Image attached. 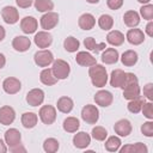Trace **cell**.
Wrapping results in <instances>:
<instances>
[{
	"instance_id": "e0dca14e",
	"label": "cell",
	"mask_w": 153,
	"mask_h": 153,
	"mask_svg": "<svg viewBox=\"0 0 153 153\" xmlns=\"http://www.w3.org/2000/svg\"><path fill=\"white\" fill-rule=\"evenodd\" d=\"M31 45V41L26 36H16L12 41V47L16 51H26Z\"/></svg>"
},
{
	"instance_id": "e575fe53",
	"label": "cell",
	"mask_w": 153,
	"mask_h": 153,
	"mask_svg": "<svg viewBox=\"0 0 153 153\" xmlns=\"http://www.w3.org/2000/svg\"><path fill=\"white\" fill-rule=\"evenodd\" d=\"M79 45H80V42L75 37H73V36L67 37L63 41V48L67 51H69V53H75L79 49Z\"/></svg>"
},
{
	"instance_id": "836d02e7",
	"label": "cell",
	"mask_w": 153,
	"mask_h": 153,
	"mask_svg": "<svg viewBox=\"0 0 153 153\" xmlns=\"http://www.w3.org/2000/svg\"><path fill=\"white\" fill-rule=\"evenodd\" d=\"M33 5L38 12H51L54 8V2L51 0H35Z\"/></svg>"
},
{
	"instance_id": "484cf974",
	"label": "cell",
	"mask_w": 153,
	"mask_h": 153,
	"mask_svg": "<svg viewBox=\"0 0 153 153\" xmlns=\"http://www.w3.org/2000/svg\"><path fill=\"white\" fill-rule=\"evenodd\" d=\"M121 153H147L148 148L142 142H136L134 145H126L120 149Z\"/></svg>"
},
{
	"instance_id": "8d00e7d4",
	"label": "cell",
	"mask_w": 153,
	"mask_h": 153,
	"mask_svg": "<svg viewBox=\"0 0 153 153\" xmlns=\"http://www.w3.org/2000/svg\"><path fill=\"white\" fill-rule=\"evenodd\" d=\"M98 25L103 30H110L112 27V25H114V19L109 14H102L98 18Z\"/></svg>"
},
{
	"instance_id": "8992f818",
	"label": "cell",
	"mask_w": 153,
	"mask_h": 153,
	"mask_svg": "<svg viewBox=\"0 0 153 153\" xmlns=\"http://www.w3.org/2000/svg\"><path fill=\"white\" fill-rule=\"evenodd\" d=\"M39 118L44 124H53L56 120V109L53 105H43L39 109Z\"/></svg>"
},
{
	"instance_id": "8fae6325",
	"label": "cell",
	"mask_w": 153,
	"mask_h": 153,
	"mask_svg": "<svg viewBox=\"0 0 153 153\" xmlns=\"http://www.w3.org/2000/svg\"><path fill=\"white\" fill-rule=\"evenodd\" d=\"M2 88L6 93L8 94H16L17 92L20 91L22 88V84L19 81V79L17 78H13V76H10V78H6L2 82Z\"/></svg>"
},
{
	"instance_id": "cb8c5ba5",
	"label": "cell",
	"mask_w": 153,
	"mask_h": 153,
	"mask_svg": "<svg viewBox=\"0 0 153 153\" xmlns=\"http://www.w3.org/2000/svg\"><path fill=\"white\" fill-rule=\"evenodd\" d=\"M126 79V72L122 69H115L110 75V85L112 87H122Z\"/></svg>"
},
{
	"instance_id": "f1b7e54d",
	"label": "cell",
	"mask_w": 153,
	"mask_h": 153,
	"mask_svg": "<svg viewBox=\"0 0 153 153\" xmlns=\"http://www.w3.org/2000/svg\"><path fill=\"white\" fill-rule=\"evenodd\" d=\"M137 60H139V55H137V53L134 51V50H126V51L122 54V56H121L122 63H123L124 66H127V67L134 66V65L137 62Z\"/></svg>"
},
{
	"instance_id": "5b68a950",
	"label": "cell",
	"mask_w": 153,
	"mask_h": 153,
	"mask_svg": "<svg viewBox=\"0 0 153 153\" xmlns=\"http://www.w3.org/2000/svg\"><path fill=\"white\" fill-rule=\"evenodd\" d=\"M33 60L38 67H48L50 63L54 62V56L50 50L42 49V50H38L37 53H35Z\"/></svg>"
},
{
	"instance_id": "681fc988",
	"label": "cell",
	"mask_w": 153,
	"mask_h": 153,
	"mask_svg": "<svg viewBox=\"0 0 153 153\" xmlns=\"http://www.w3.org/2000/svg\"><path fill=\"white\" fill-rule=\"evenodd\" d=\"M5 65H6V57H5V55H4V54H1V53H0V69H1V68H4V67H5Z\"/></svg>"
},
{
	"instance_id": "ab89813d",
	"label": "cell",
	"mask_w": 153,
	"mask_h": 153,
	"mask_svg": "<svg viewBox=\"0 0 153 153\" xmlns=\"http://www.w3.org/2000/svg\"><path fill=\"white\" fill-rule=\"evenodd\" d=\"M140 16L146 20L153 19V5L152 4H145L140 8Z\"/></svg>"
},
{
	"instance_id": "816d5d0a",
	"label": "cell",
	"mask_w": 153,
	"mask_h": 153,
	"mask_svg": "<svg viewBox=\"0 0 153 153\" xmlns=\"http://www.w3.org/2000/svg\"><path fill=\"white\" fill-rule=\"evenodd\" d=\"M137 1H139V2H141V4H143V5H145V4H148V2H149V1H151V0H137Z\"/></svg>"
},
{
	"instance_id": "ac0fdd59",
	"label": "cell",
	"mask_w": 153,
	"mask_h": 153,
	"mask_svg": "<svg viewBox=\"0 0 153 153\" xmlns=\"http://www.w3.org/2000/svg\"><path fill=\"white\" fill-rule=\"evenodd\" d=\"M37 26H38V23L33 17H24L20 20V29L24 33H27V35L33 33L37 30Z\"/></svg>"
},
{
	"instance_id": "7a4b0ae2",
	"label": "cell",
	"mask_w": 153,
	"mask_h": 153,
	"mask_svg": "<svg viewBox=\"0 0 153 153\" xmlns=\"http://www.w3.org/2000/svg\"><path fill=\"white\" fill-rule=\"evenodd\" d=\"M88 75H90L92 85L96 87H99V88L104 87L108 82V73H106L105 67L102 65L96 63L91 66L88 69Z\"/></svg>"
},
{
	"instance_id": "f35d334b",
	"label": "cell",
	"mask_w": 153,
	"mask_h": 153,
	"mask_svg": "<svg viewBox=\"0 0 153 153\" xmlns=\"http://www.w3.org/2000/svg\"><path fill=\"white\" fill-rule=\"evenodd\" d=\"M91 134H92V137L96 139L97 141H104V140L106 139V136H108L106 129H105L104 127H100V126L94 127V128L92 129Z\"/></svg>"
},
{
	"instance_id": "1f68e13d",
	"label": "cell",
	"mask_w": 153,
	"mask_h": 153,
	"mask_svg": "<svg viewBox=\"0 0 153 153\" xmlns=\"http://www.w3.org/2000/svg\"><path fill=\"white\" fill-rule=\"evenodd\" d=\"M84 45H85V48L87 49V50H91V51H100V50H103V49H105L106 48V45H105V43H97L96 41H94V38H92V37H86L85 39H84Z\"/></svg>"
},
{
	"instance_id": "4316f807",
	"label": "cell",
	"mask_w": 153,
	"mask_h": 153,
	"mask_svg": "<svg viewBox=\"0 0 153 153\" xmlns=\"http://www.w3.org/2000/svg\"><path fill=\"white\" fill-rule=\"evenodd\" d=\"M106 41L109 44L114 45V47H118V45H122L123 42H124V35L118 31V30H112L108 33L106 36Z\"/></svg>"
},
{
	"instance_id": "6da1fadb",
	"label": "cell",
	"mask_w": 153,
	"mask_h": 153,
	"mask_svg": "<svg viewBox=\"0 0 153 153\" xmlns=\"http://www.w3.org/2000/svg\"><path fill=\"white\" fill-rule=\"evenodd\" d=\"M123 88V97L128 100H131L134 98L140 97V86H139V79L134 73H127L126 72V79L122 85Z\"/></svg>"
},
{
	"instance_id": "f6af8a7d",
	"label": "cell",
	"mask_w": 153,
	"mask_h": 153,
	"mask_svg": "<svg viewBox=\"0 0 153 153\" xmlns=\"http://www.w3.org/2000/svg\"><path fill=\"white\" fill-rule=\"evenodd\" d=\"M33 0H16V4L20 7V8H29L32 5Z\"/></svg>"
},
{
	"instance_id": "277c9868",
	"label": "cell",
	"mask_w": 153,
	"mask_h": 153,
	"mask_svg": "<svg viewBox=\"0 0 153 153\" xmlns=\"http://www.w3.org/2000/svg\"><path fill=\"white\" fill-rule=\"evenodd\" d=\"M81 118L88 124H96L99 118V111L96 105L87 104L81 109Z\"/></svg>"
},
{
	"instance_id": "f907efd6",
	"label": "cell",
	"mask_w": 153,
	"mask_h": 153,
	"mask_svg": "<svg viewBox=\"0 0 153 153\" xmlns=\"http://www.w3.org/2000/svg\"><path fill=\"white\" fill-rule=\"evenodd\" d=\"M5 35H6V31H5L4 26H1V25H0V42L5 38Z\"/></svg>"
},
{
	"instance_id": "44dd1931",
	"label": "cell",
	"mask_w": 153,
	"mask_h": 153,
	"mask_svg": "<svg viewBox=\"0 0 153 153\" xmlns=\"http://www.w3.org/2000/svg\"><path fill=\"white\" fill-rule=\"evenodd\" d=\"M78 24L80 26V29L87 31V30H91L94 24H96V18L91 14V13H84L79 17V20H78Z\"/></svg>"
},
{
	"instance_id": "f546056e",
	"label": "cell",
	"mask_w": 153,
	"mask_h": 153,
	"mask_svg": "<svg viewBox=\"0 0 153 153\" xmlns=\"http://www.w3.org/2000/svg\"><path fill=\"white\" fill-rule=\"evenodd\" d=\"M37 121H38V117L35 112H24L22 115V124L27 129L33 128L37 124Z\"/></svg>"
},
{
	"instance_id": "7402d4cb",
	"label": "cell",
	"mask_w": 153,
	"mask_h": 153,
	"mask_svg": "<svg viewBox=\"0 0 153 153\" xmlns=\"http://www.w3.org/2000/svg\"><path fill=\"white\" fill-rule=\"evenodd\" d=\"M123 22L129 27H135L140 24V14L136 11H127L123 16Z\"/></svg>"
},
{
	"instance_id": "603a6c76",
	"label": "cell",
	"mask_w": 153,
	"mask_h": 153,
	"mask_svg": "<svg viewBox=\"0 0 153 153\" xmlns=\"http://www.w3.org/2000/svg\"><path fill=\"white\" fill-rule=\"evenodd\" d=\"M118 51L115 48H106L102 54V61L106 65H114L118 61Z\"/></svg>"
},
{
	"instance_id": "9a60e30c",
	"label": "cell",
	"mask_w": 153,
	"mask_h": 153,
	"mask_svg": "<svg viewBox=\"0 0 153 153\" xmlns=\"http://www.w3.org/2000/svg\"><path fill=\"white\" fill-rule=\"evenodd\" d=\"M114 130H115V133H116L117 135L126 137V136H128V135L131 133L133 127H131V123H130L128 120L122 118V120H120V121H117V122L115 123Z\"/></svg>"
},
{
	"instance_id": "4fadbf2b",
	"label": "cell",
	"mask_w": 153,
	"mask_h": 153,
	"mask_svg": "<svg viewBox=\"0 0 153 153\" xmlns=\"http://www.w3.org/2000/svg\"><path fill=\"white\" fill-rule=\"evenodd\" d=\"M16 118V111L10 105H4L0 108V123L4 126H8L13 123Z\"/></svg>"
},
{
	"instance_id": "ee69618b",
	"label": "cell",
	"mask_w": 153,
	"mask_h": 153,
	"mask_svg": "<svg viewBox=\"0 0 153 153\" xmlns=\"http://www.w3.org/2000/svg\"><path fill=\"white\" fill-rule=\"evenodd\" d=\"M143 96H146L149 102L153 100V84L152 82H148L146 86H143Z\"/></svg>"
},
{
	"instance_id": "7bdbcfd3",
	"label": "cell",
	"mask_w": 153,
	"mask_h": 153,
	"mask_svg": "<svg viewBox=\"0 0 153 153\" xmlns=\"http://www.w3.org/2000/svg\"><path fill=\"white\" fill-rule=\"evenodd\" d=\"M106 5H108V7L110 10L116 11V10H118V8L122 7L123 0H106Z\"/></svg>"
},
{
	"instance_id": "ffe728a7",
	"label": "cell",
	"mask_w": 153,
	"mask_h": 153,
	"mask_svg": "<svg viewBox=\"0 0 153 153\" xmlns=\"http://www.w3.org/2000/svg\"><path fill=\"white\" fill-rule=\"evenodd\" d=\"M91 143V136L85 131H79L73 136V145L76 148L84 149Z\"/></svg>"
},
{
	"instance_id": "7c38bea8",
	"label": "cell",
	"mask_w": 153,
	"mask_h": 153,
	"mask_svg": "<svg viewBox=\"0 0 153 153\" xmlns=\"http://www.w3.org/2000/svg\"><path fill=\"white\" fill-rule=\"evenodd\" d=\"M114 100V96L110 91H106V90H100L98 91L96 94H94V102L97 105L99 106H103V108H106L109 105H111Z\"/></svg>"
},
{
	"instance_id": "60d3db41",
	"label": "cell",
	"mask_w": 153,
	"mask_h": 153,
	"mask_svg": "<svg viewBox=\"0 0 153 153\" xmlns=\"http://www.w3.org/2000/svg\"><path fill=\"white\" fill-rule=\"evenodd\" d=\"M141 133L145 136L152 137L153 136V122L152 121H147L141 126Z\"/></svg>"
},
{
	"instance_id": "c3c4849f",
	"label": "cell",
	"mask_w": 153,
	"mask_h": 153,
	"mask_svg": "<svg viewBox=\"0 0 153 153\" xmlns=\"http://www.w3.org/2000/svg\"><path fill=\"white\" fill-rule=\"evenodd\" d=\"M5 152H7V146H6V143L0 139V153H5Z\"/></svg>"
},
{
	"instance_id": "30bf717a",
	"label": "cell",
	"mask_w": 153,
	"mask_h": 153,
	"mask_svg": "<svg viewBox=\"0 0 153 153\" xmlns=\"http://www.w3.org/2000/svg\"><path fill=\"white\" fill-rule=\"evenodd\" d=\"M20 140H22V134L18 129L10 128L8 130L5 131V142L8 146V148H12V147H16L17 145H19Z\"/></svg>"
},
{
	"instance_id": "bcb514c9",
	"label": "cell",
	"mask_w": 153,
	"mask_h": 153,
	"mask_svg": "<svg viewBox=\"0 0 153 153\" xmlns=\"http://www.w3.org/2000/svg\"><path fill=\"white\" fill-rule=\"evenodd\" d=\"M146 33L149 37H153V22L149 20V23L146 25Z\"/></svg>"
},
{
	"instance_id": "7dc6e473",
	"label": "cell",
	"mask_w": 153,
	"mask_h": 153,
	"mask_svg": "<svg viewBox=\"0 0 153 153\" xmlns=\"http://www.w3.org/2000/svg\"><path fill=\"white\" fill-rule=\"evenodd\" d=\"M10 151H11V152H13V153H17V152H19V151H22V152H25L26 149H25V148H24V147H23V146L19 143V145H17L16 147H12V148H10Z\"/></svg>"
},
{
	"instance_id": "5bb4252c",
	"label": "cell",
	"mask_w": 153,
	"mask_h": 153,
	"mask_svg": "<svg viewBox=\"0 0 153 153\" xmlns=\"http://www.w3.org/2000/svg\"><path fill=\"white\" fill-rule=\"evenodd\" d=\"M33 42L38 48H48L53 43V36L48 31H38L33 37Z\"/></svg>"
},
{
	"instance_id": "52a82bcc",
	"label": "cell",
	"mask_w": 153,
	"mask_h": 153,
	"mask_svg": "<svg viewBox=\"0 0 153 153\" xmlns=\"http://www.w3.org/2000/svg\"><path fill=\"white\" fill-rule=\"evenodd\" d=\"M59 23V14L55 12H47L41 17V26L44 31H49L54 29Z\"/></svg>"
},
{
	"instance_id": "4dcf8cb0",
	"label": "cell",
	"mask_w": 153,
	"mask_h": 153,
	"mask_svg": "<svg viewBox=\"0 0 153 153\" xmlns=\"http://www.w3.org/2000/svg\"><path fill=\"white\" fill-rule=\"evenodd\" d=\"M62 126H63V129L67 133H75L79 129V127H80V122H79V120L76 117L71 116V117H67L63 121Z\"/></svg>"
},
{
	"instance_id": "9c48e42d",
	"label": "cell",
	"mask_w": 153,
	"mask_h": 153,
	"mask_svg": "<svg viewBox=\"0 0 153 153\" xmlns=\"http://www.w3.org/2000/svg\"><path fill=\"white\" fill-rule=\"evenodd\" d=\"M1 17L7 24H16L19 20V12L13 6H5L1 10Z\"/></svg>"
},
{
	"instance_id": "d4e9b609",
	"label": "cell",
	"mask_w": 153,
	"mask_h": 153,
	"mask_svg": "<svg viewBox=\"0 0 153 153\" xmlns=\"http://www.w3.org/2000/svg\"><path fill=\"white\" fill-rule=\"evenodd\" d=\"M56 105H57V110H59V111H61V112H63V114H68V112H71V111L73 110L74 102H73L72 98L63 96V97H60V98H59Z\"/></svg>"
},
{
	"instance_id": "b9f144b4",
	"label": "cell",
	"mask_w": 153,
	"mask_h": 153,
	"mask_svg": "<svg viewBox=\"0 0 153 153\" xmlns=\"http://www.w3.org/2000/svg\"><path fill=\"white\" fill-rule=\"evenodd\" d=\"M141 111L143 112L145 117H147L148 120H153V110H152V103L151 102H147V103L143 102Z\"/></svg>"
},
{
	"instance_id": "74e56055",
	"label": "cell",
	"mask_w": 153,
	"mask_h": 153,
	"mask_svg": "<svg viewBox=\"0 0 153 153\" xmlns=\"http://www.w3.org/2000/svg\"><path fill=\"white\" fill-rule=\"evenodd\" d=\"M143 102H145V100H142L140 97L134 98V99L129 100V103H128L127 108H128V110H129L131 114H137V112H140V111H141V108H142Z\"/></svg>"
},
{
	"instance_id": "f5cc1de1",
	"label": "cell",
	"mask_w": 153,
	"mask_h": 153,
	"mask_svg": "<svg viewBox=\"0 0 153 153\" xmlns=\"http://www.w3.org/2000/svg\"><path fill=\"white\" fill-rule=\"evenodd\" d=\"M87 2H90V4H97V2H99V0H86Z\"/></svg>"
},
{
	"instance_id": "83f0119b",
	"label": "cell",
	"mask_w": 153,
	"mask_h": 153,
	"mask_svg": "<svg viewBox=\"0 0 153 153\" xmlns=\"http://www.w3.org/2000/svg\"><path fill=\"white\" fill-rule=\"evenodd\" d=\"M39 80L42 84H44L47 86H51L57 82V79L55 78L51 68H44L39 74Z\"/></svg>"
},
{
	"instance_id": "2e32d148",
	"label": "cell",
	"mask_w": 153,
	"mask_h": 153,
	"mask_svg": "<svg viewBox=\"0 0 153 153\" xmlns=\"http://www.w3.org/2000/svg\"><path fill=\"white\" fill-rule=\"evenodd\" d=\"M127 41L133 45H139L145 41V33L140 29H130L126 35Z\"/></svg>"
},
{
	"instance_id": "ba28073f",
	"label": "cell",
	"mask_w": 153,
	"mask_h": 153,
	"mask_svg": "<svg viewBox=\"0 0 153 153\" xmlns=\"http://www.w3.org/2000/svg\"><path fill=\"white\" fill-rule=\"evenodd\" d=\"M44 100V92L41 88H32L26 94V102L31 106H38Z\"/></svg>"
},
{
	"instance_id": "d590c367",
	"label": "cell",
	"mask_w": 153,
	"mask_h": 153,
	"mask_svg": "<svg viewBox=\"0 0 153 153\" xmlns=\"http://www.w3.org/2000/svg\"><path fill=\"white\" fill-rule=\"evenodd\" d=\"M43 149L47 153H55L59 149V141L54 137H48L43 142Z\"/></svg>"
},
{
	"instance_id": "3957f363",
	"label": "cell",
	"mask_w": 153,
	"mask_h": 153,
	"mask_svg": "<svg viewBox=\"0 0 153 153\" xmlns=\"http://www.w3.org/2000/svg\"><path fill=\"white\" fill-rule=\"evenodd\" d=\"M51 71H53L55 78H56L57 80H63V79H66V78L69 75L71 67H69V65H68L65 60L57 59V60H55V61L53 62Z\"/></svg>"
},
{
	"instance_id": "d6a6232c",
	"label": "cell",
	"mask_w": 153,
	"mask_h": 153,
	"mask_svg": "<svg viewBox=\"0 0 153 153\" xmlns=\"http://www.w3.org/2000/svg\"><path fill=\"white\" fill-rule=\"evenodd\" d=\"M121 139L118 136H110L105 141V149L109 152H117L121 147Z\"/></svg>"
},
{
	"instance_id": "d6986e66",
	"label": "cell",
	"mask_w": 153,
	"mask_h": 153,
	"mask_svg": "<svg viewBox=\"0 0 153 153\" xmlns=\"http://www.w3.org/2000/svg\"><path fill=\"white\" fill-rule=\"evenodd\" d=\"M75 61H76L78 65L84 66V67H91V66L97 63L96 57H93L87 51H79L76 54V56H75Z\"/></svg>"
}]
</instances>
